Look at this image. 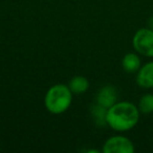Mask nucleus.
<instances>
[{
    "label": "nucleus",
    "mask_w": 153,
    "mask_h": 153,
    "mask_svg": "<svg viewBox=\"0 0 153 153\" xmlns=\"http://www.w3.org/2000/svg\"><path fill=\"white\" fill-rule=\"evenodd\" d=\"M140 110L131 102H117L114 105L107 109L106 124L119 132L131 130L138 123Z\"/></svg>",
    "instance_id": "f257e3e1"
},
{
    "label": "nucleus",
    "mask_w": 153,
    "mask_h": 153,
    "mask_svg": "<svg viewBox=\"0 0 153 153\" xmlns=\"http://www.w3.org/2000/svg\"><path fill=\"white\" fill-rule=\"evenodd\" d=\"M72 102V92L65 84H56L47 90L44 105L47 111L53 114L64 113Z\"/></svg>",
    "instance_id": "f03ea898"
},
{
    "label": "nucleus",
    "mask_w": 153,
    "mask_h": 153,
    "mask_svg": "<svg viewBox=\"0 0 153 153\" xmlns=\"http://www.w3.org/2000/svg\"><path fill=\"white\" fill-rule=\"evenodd\" d=\"M132 44L136 53L145 57L153 58V30L149 27L140 28L134 34Z\"/></svg>",
    "instance_id": "7ed1b4c3"
},
{
    "label": "nucleus",
    "mask_w": 153,
    "mask_h": 153,
    "mask_svg": "<svg viewBox=\"0 0 153 153\" xmlns=\"http://www.w3.org/2000/svg\"><path fill=\"white\" fill-rule=\"evenodd\" d=\"M104 153H133L134 145L126 136L115 135L109 137L103 145Z\"/></svg>",
    "instance_id": "20e7f679"
},
{
    "label": "nucleus",
    "mask_w": 153,
    "mask_h": 153,
    "mask_svg": "<svg viewBox=\"0 0 153 153\" xmlns=\"http://www.w3.org/2000/svg\"><path fill=\"white\" fill-rule=\"evenodd\" d=\"M136 83L142 88H153V61L140 66L136 74Z\"/></svg>",
    "instance_id": "39448f33"
},
{
    "label": "nucleus",
    "mask_w": 153,
    "mask_h": 153,
    "mask_svg": "<svg viewBox=\"0 0 153 153\" xmlns=\"http://www.w3.org/2000/svg\"><path fill=\"white\" fill-rule=\"evenodd\" d=\"M117 90L112 86H104L103 88H101L100 91L97 94V103L107 109L114 105L117 103Z\"/></svg>",
    "instance_id": "423d86ee"
},
{
    "label": "nucleus",
    "mask_w": 153,
    "mask_h": 153,
    "mask_svg": "<svg viewBox=\"0 0 153 153\" xmlns=\"http://www.w3.org/2000/svg\"><path fill=\"white\" fill-rule=\"evenodd\" d=\"M122 67L128 74L137 72L140 68V58L135 53H128L122 60Z\"/></svg>",
    "instance_id": "0eeeda50"
},
{
    "label": "nucleus",
    "mask_w": 153,
    "mask_h": 153,
    "mask_svg": "<svg viewBox=\"0 0 153 153\" xmlns=\"http://www.w3.org/2000/svg\"><path fill=\"white\" fill-rule=\"evenodd\" d=\"M68 87L71 90L72 94H80L85 92L86 90L89 87V82L86 79L85 76H74L71 80H70L69 84H68Z\"/></svg>",
    "instance_id": "6e6552de"
},
{
    "label": "nucleus",
    "mask_w": 153,
    "mask_h": 153,
    "mask_svg": "<svg viewBox=\"0 0 153 153\" xmlns=\"http://www.w3.org/2000/svg\"><path fill=\"white\" fill-rule=\"evenodd\" d=\"M138 110L144 114H150L153 112V94H146L138 101Z\"/></svg>",
    "instance_id": "1a4fd4ad"
},
{
    "label": "nucleus",
    "mask_w": 153,
    "mask_h": 153,
    "mask_svg": "<svg viewBox=\"0 0 153 153\" xmlns=\"http://www.w3.org/2000/svg\"><path fill=\"white\" fill-rule=\"evenodd\" d=\"M106 113H107V108L101 106V105H97L92 109V114H94L96 121L98 122L100 125L106 124Z\"/></svg>",
    "instance_id": "9d476101"
},
{
    "label": "nucleus",
    "mask_w": 153,
    "mask_h": 153,
    "mask_svg": "<svg viewBox=\"0 0 153 153\" xmlns=\"http://www.w3.org/2000/svg\"><path fill=\"white\" fill-rule=\"evenodd\" d=\"M148 25H149V28L153 30V16H152V17L149 18V20H148Z\"/></svg>",
    "instance_id": "9b49d317"
}]
</instances>
